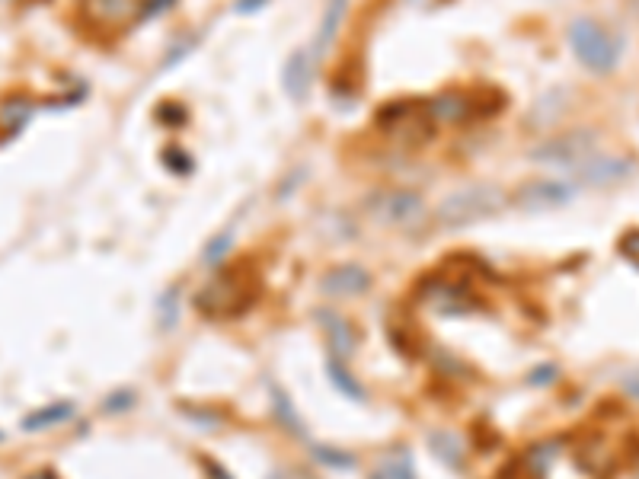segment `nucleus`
<instances>
[{
	"label": "nucleus",
	"mask_w": 639,
	"mask_h": 479,
	"mask_svg": "<svg viewBox=\"0 0 639 479\" xmlns=\"http://www.w3.org/2000/svg\"><path fill=\"white\" fill-rule=\"evenodd\" d=\"M266 4H269V0H237L234 10H237V13H259Z\"/></svg>",
	"instance_id": "c756f323"
},
{
	"label": "nucleus",
	"mask_w": 639,
	"mask_h": 479,
	"mask_svg": "<svg viewBox=\"0 0 639 479\" xmlns=\"http://www.w3.org/2000/svg\"><path fill=\"white\" fill-rule=\"evenodd\" d=\"M326 374H330L333 387L342 396H349V400H355V403H365L368 400V396H365V384L349 371V365L342 358H330V361H326Z\"/></svg>",
	"instance_id": "6ab92c4d"
},
{
	"label": "nucleus",
	"mask_w": 639,
	"mask_h": 479,
	"mask_svg": "<svg viewBox=\"0 0 639 479\" xmlns=\"http://www.w3.org/2000/svg\"><path fill=\"white\" fill-rule=\"evenodd\" d=\"M231 250H234V227H227V230H221L218 237L208 240V246L202 250V266L205 269H218Z\"/></svg>",
	"instance_id": "4be33fe9"
},
{
	"label": "nucleus",
	"mask_w": 639,
	"mask_h": 479,
	"mask_svg": "<svg viewBox=\"0 0 639 479\" xmlns=\"http://www.w3.org/2000/svg\"><path fill=\"white\" fill-rule=\"evenodd\" d=\"M272 409H275L278 422H282L291 435L307 438V428H304V422H301V416H298V409H294V403L288 400V393H285V390L272 387Z\"/></svg>",
	"instance_id": "aec40b11"
},
{
	"label": "nucleus",
	"mask_w": 639,
	"mask_h": 479,
	"mask_svg": "<svg viewBox=\"0 0 639 479\" xmlns=\"http://www.w3.org/2000/svg\"><path fill=\"white\" fill-rule=\"evenodd\" d=\"M429 448H432V454H435L448 470H464V464H467V448H464L461 438H457V435H451V432H432Z\"/></svg>",
	"instance_id": "dca6fc26"
},
{
	"label": "nucleus",
	"mask_w": 639,
	"mask_h": 479,
	"mask_svg": "<svg viewBox=\"0 0 639 479\" xmlns=\"http://www.w3.org/2000/svg\"><path fill=\"white\" fill-rule=\"evenodd\" d=\"M509 205H512L509 195H505L499 186L477 183V186H464V189L441 198L435 208V221H438V227L457 230V227H470L486 218H496V214L505 211Z\"/></svg>",
	"instance_id": "f03ea898"
},
{
	"label": "nucleus",
	"mask_w": 639,
	"mask_h": 479,
	"mask_svg": "<svg viewBox=\"0 0 639 479\" xmlns=\"http://www.w3.org/2000/svg\"><path fill=\"white\" fill-rule=\"evenodd\" d=\"M74 419V403H52L45 409H36L29 412V416L20 422L23 432H45V428H55V425H64Z\"/></svg>",
	"instance_id": "f3484780"
},
{
	"label": "nucleus",
	"mask_w": 639,
	"mask_h": 479,
	"mask_svg": "<svg viewBox=\"0 0 639 479\" xmlns=\"http://www.w3.org/2000/svg\"><path fill=\"white\" fill-rule=\"evenodd\" d=\"M617 250H620V256H627L633 266L639 269V227H633V230H627L624 237H620V243H617Z\"/></svg>",
	"instance_id": "a878e982"
},
{
	"label": "nucleus",
	"mask_w": 639,
	"mask_h": 479,
	"mask_svg": "<svg viewBox=\"0 0 639 479\" xmlns=\"http://www.w3.org/2000/svg\"><path fill=\"white\" fill-rule=\"evenodd\" d=\"M314 457L320 460V464L330 467V470H352V467L358 464L355 454L336 451V448H326V444H320V448H314Z\"/></svg>",
	"instance_id": "5701e85b"
},
{
	"label": "nucleus",
	"mask_w": 639,
	"mask_h": 479,
	"mask_svg": "<svg viewBox=\"0 0 639 479\" xmlns=\"http://www.w3.org/2000/svg\"><path fill=\"white\" fill-rule=\"evenodd\" d=\"M371 479H413V460H409L403 448L390 451L378 464V470L371 473Z\"/></svg>",
	"instance_id": "412c9836"
},
{
	"label": "nucleus",
	"mask_w": 639,
	"mask_h": 479,
	"mask_svg": "<svg viewBox=\"0 0 639 479\" xmlns=\"http://www.w3.org/2000/svg\"><path fill=\"white\" fill-rule=\"evenodd\" d=\"M579 195V183H569V179H531V183L518 186L512 202L524 211H556L566 208L572 198Z\"/></svg>",
	"instance_id": "0eeeda50"
},
{
	"label": "nucleus",
	"mask_w": 639,
	"mask_h": 479,
	"mask_svg": "<svg viewBox=\"0 0 639 479\" xmlns=\"http://www.w3.org/2000/svg\"><path fill=\"white\" fill-rule=\"evenodd\" d=\"M566 42L582 68L598 77L614 74L620 64V52H624V45H620L614 32L604 29L592 16H576L566 26Z\"/></svg>",
	"instance_id": "7ed1b4c3"
},
{
	"label": "nucleus",
	"mask_w": 639,
	"mask_h": 479,
	"mask_svg": "<svg viewBox=\"0 0 639 479\" xmlns=\"http://www.w3.org/2000/svg\"><path fill=\"white\" fill-rule=\"evenodd\" d=\"M202 464L208 467V476H211V479H234V476H231V473H227V470H224L221 464H215V460H208V457H202Z\"/></svg>",
	"instance_id": "7c9ffc66"
},
{
	"label": "nucleus",
	"mask_w": 639,
	"mask_h": 479,
	"mask_svg": "<svg viewBox=\"0 0 639 479\" xmlns=\"http://www.w3.org/2000/svg\"><path fill=\"white\" fill-rule=\"evenodd\" d=\"M0 438H4V435H0Z\"/></svg>",
	"instance_id": "72a5a7b5"
},
{
	"label": "nucleus",
	"mask_w": 639,
	"mask_h": 479,
	"mask_svg": "<svg viewBox=\"0 0 639 479\" xmlns=\"http://www.w3.org/2000/svg\"><path fill=\"white\" fill-rule=\"evenodd\" d=\"M365 211L384 227L413 230L429 218V205L413 189H381L365 198Z\"/></svg>",
	"instance_id": "20e7f679"
},
{
	"label": "nucleus",
	"mask_w": 639,
	"mask_h": 479,
	"mask_svg": "<svg viewBox=\"0 0 639 479\" xmlns=\"http://www.w3.org/2000/svg\"><path fill=\"white\" fill-rule=\"evenodd\" d=\"M620 387H624L627 396H633V400H639V368L627 371L624 374V381H620Z\"/></svg>",
	"instance_id": "c85d7f7f"
},
{
	"label": "nucleus",
	"mask_w": 639,
	"mask_h": 479,
	"mask_svg": "<svg viewBox=\"0 0 639 479\" xmlns=\"http://www.w3.org/2000/svg\"><path fill=\"white\" fill-rule=\"evenodd\" d=\"M419 301L425 307H432L435 313H448V317H464V313H473L483 307L480 294L467 282H461V278H454V275H441V272L429 275L419 285Z\"/></svg>",
	"instance_id": "423d86ee"
},
{
	"label": "nucleus",
	"mask_w": 639,
	"mask_h": 479,
	"mask_svg": "<svg viewBox=\"0 0 639 479\" xmlns=\"http://www.w3.org/2000/svg\"><path fill=\"white\" fill-rule=\"evenodd\" d=\"M163 160H167V167L173 173H189L192 170V157L186 151H179V147H167V151H163Z\"/></svg>",
	"instance_id": "bb28decb"
},
{
	"label": "nucleus",
	"mask_w": 639,
	"mask_h": 479,
	"mask_svg": "<svg viewBox=\"0 0 639 479\" xmlns=\"http://www.w3.org/2000/svg\"><path fill=\"white\" fill-rule=\"evenodd\" d=\"M269 479H291V476H288V473H272Z\"/></svg>",
	"instance_id": "473e14b6"
},
{
	"label": "nucleus",
	"mask_w": 639,
	"mask_h": 479,
	"mask_svg": "<svg viewBox=\"0 0 639 479\" xmlns=\"http://www.w3.org/2000/svg\"><path fill=\"white\" fill-rule=\"evenodd\" d=\"M633 173V163L627 157H611V154H592L579 170H572V183H585V186H614L620 179H627Z\"/></svg>",
	"instance_id": "9d476101"
},
{
	"label": "nucleus",
	"mask_w": 639,
	"mask_h": 479,
	"mask_svg": "<svg viewBox=\"0 0 639 479\" xmlns=\"http://www.w3.org/2000/svg\"><path fill=\"white\" fill-rule=\"evenodd\" d=\"M560 454H563V438L534 441L531 448L518 457V470H521L524 479H550Z\"/></svg>",
	"instance_id": "f8f14e48"
},
{
	"label": "nucleus",
	"mask_w": 639,
	"mask_h": 479,
	"mask_svg": "<svg viewBox=\"0 0 639 479\" xmlns=\"http://www.w3.org/2000/svg\"><path fill=\"white\" fill-rule=\"evenodd\" d=\"M32 115H36V103H32L29 96H10V99H4V103H0V125H4V131L7 135H16V131H20Z\"/></svg>",
	"instance_id": "a211bd4d"
},
{
	"label": "nucleus",
	"mask_w": 639,
	"mask_h": 479,
	"mask_svg": "<svg viewBox=\"0 0 639 479\" xmlns=\"http://www.w3.org/2000/svg\"><path fill=\"white\" fill-rule=\"evenodd\" d=\"M317 323L323 326V333H326V342H330V349H333V358H342V361H349L358 349V333H355V326L346 320V317H339V313L333 310H320L317 313Z\"/></svg>",
	"instance_id": "ddd939ff"
},
{
	"label": "nucleus",
	"mask_w": 639,
	"mask_h": 479,
	"mask_svg": "<svg viewBox=\"0 0 639 479\" xmlns=\"http://www.w3.org/2000/svg\"><path fill=\"white\" fill-rule=\"evenodd\" d=\"M314 48H298V52H291V58L285 61L282 68V87L285 96L294 99V103H304L310 96V87H314Z\"/></svg>",
	"instance_id": "9b49d317"
},
{
	"label": "nucleus",
	"mask_w": 639,
	"mask_h": 479,
	"mask_svg": "<svg viewBox=\"0 0 639 479\" xmlns=\"http://www.w3.org/2000/svg\"><path fill=\"white\" fill-rule=\"evenodd\" d=\"M374 285V278L358 262H339L330 272L320 275V291L326 297H362Z\"/></svg>",
	"instance_id": "1a4fd4ad"
},
{
	"label": "nucleus",
	"mask_w": 639,
	"mask_h": 479,
	"mask_svg": "<svg viewBox=\"0 0 639 479\" xmlns=\"http://www.w3.org/2000/svg\"><path fill=\"white\" fill-rule=\"evenodd\" d=\"M195 45H199V36H183V39H179L173 48H170V52L167 55H163V64H160V71H170V68H176V64L179 61H183L189 52H192V48Z\"/></svg>",
	"instance_id": "b1692460"
},
{
	"label": "nucleus",
	"mask_w": 639,
	"mask_h": 479,
	"mask_svg": "<svg viewBox=\"0 0 639 479\" xmlns=\"http://www.w3.org/2000/svg\"><path fill=\"white\" fill-rule=\"evenodd\" d=\"M26 479H58L55 470H36V473H29Z\"/></svg>",
	"instance_id": "2f4dec72"
},
{
	"label": "nucleus",
	"mask_w": 639,
	"mask_h": 479,
	"mask_svg": "<svg viewBox=\"0 0 639 479\" xmlns=\"http://www.w3.org/2000/svg\"><path fill=\"white\" fill-rule=\"evenodd\" d=\"M425 112L438 125H467L480 115V103L467 90H441L425 103Z\"/></svg>",
	"instance_id": "6e6552de"
},
{
	"label": "nucleus",
	"mask_w": 639,
	"mask_h": 479,
	"mask_svg": "<svg viewBox=\"0 0 639 479\" xmlns=\"http://www.w3.org/2000/svg\"><path fill=\"white\" fill-rule=\"evenodd\" d=\"M259 297V278L250 269H224L195 294V310L208 320H231L247 313Z\"/></svg>",
	"instance_id": "f257e3e1"
},
{
	"label": "nucleus",
	"mask_w": 639,
	"mask_h": 479,
	"mask_svg": "<svg viewBox=\"0 0 639 479\" xmlns=\"http://www.w3.org/2000/svg\"><path fill=\"white\" fill-rule=\"evenodd\" d=\"M87 13L96 26H119L131 13L138 16V7L131 0H87Z\"/></svg>",
	"instance_id": "2eb2a0df"
},
{
	"label": "nucleus",
	"mask_w": 639,
	"mask_h": 479,
	"mask_svg": "<svg viewBox=\"0 0 639 479\" xmlns=\"http://www.w3.org/2000/svg\"><path fill=\"white\" fill-rule=\"evenodd\" d=\"M592 154H598V131L579 128V131H566V135H556V138H547L544 144H537L531 151V160L544 163V167H556V170H579Z\"/></svg>",
	"instance_id": "39448f33"
},
{
	"label": "nucleus",
	"mask_w": 639,
	"mask_h": 479,
	"mask_svg": "<svg viewBox=\"0 0 639 479\" xmlns=\"http://www.w3.org/2000/svg\"><path fill=\"white\" fill-rule=\"evenodd\" d=\"M176 313H179V291L170 288L167 294H163V301H160V326L173 329L176 326Z\"/></svg>",
	"instance_id": "393cba45"
},
{
	"label": "nucleus",
	"mask_w": 639,
	"mask_h": 479,
	"mask_svg": "<svg viewBox=\"0 0 639 479\" xmlns=\"http://www.w3.org/2000/svg\"><path fill=\"white\" fill-rule=\"evenodd\" d=\"M346 10H349V0H326V10L320 16V26H317V45H314V55H323L326 48H330L342 29V20H346Z\"/></svg>",
	"instance_id": "4468645a"
},
{
	"label": "nucleus",
	"mask_w": 639,
	"mask_h": 479,
	"mask_svg": "<svg viewBox=\"0 0 639 479\" xmlns=\"http://www.w3.org/2000/svg\"><path fill=\"white\" fill-rule=\"evenodd\" d=\"M176 4V0H144V4L138 7V20H154V16H160L163 10H170Z\"/></svg>",
	"instance_id": "cd10ccee"
}]
</instances>
